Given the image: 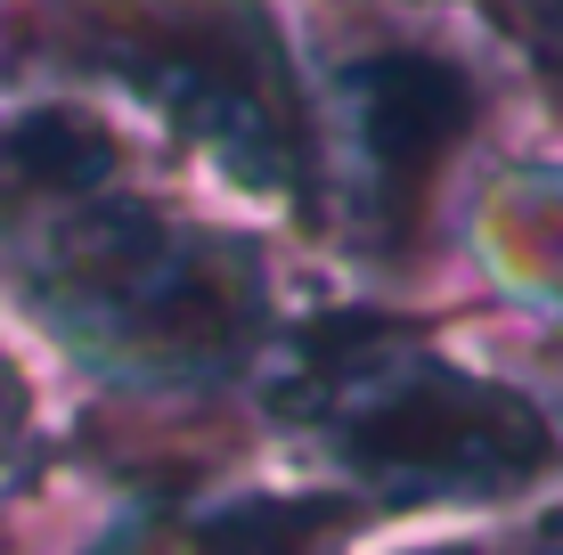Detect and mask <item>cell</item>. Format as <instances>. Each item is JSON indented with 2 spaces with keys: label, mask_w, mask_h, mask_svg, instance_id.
Instances as JSON below:
<instances>
[{
  "label": "cell",
  "mask_w": 563,
  "mask_h": 555,
  "mask_svg": "<svg viewBox=\"0 0 563 555\" xmlns=\"http://www.w3.org/2000/svg\"><path fill=\"white\" fill-rule=\"evenodd\" d=\"M99 42L155 107L180 114L205 147H221L245 180H295V90H286L278 42L245 0H123L99 25Z\"/></svg>",
  "instance_id": "2"
},
{
  "label": "cell",
  "mask_w": 563,
  "mask_h": 555,
  "mask_svg": "<svg viewBox=\"0 0 563 555\" xmlns=\"http://www.w3.org/2000/svg\"><path fill=\"white\" fill-rule=\"evenodd\" d=\"M548 555H563V547H548Z\"/></svg>",
  "instance_id": "9"
},
{
  "label": "cell",
  "mask_w": 563,
  "mask_h": 555,
  "mask_svg": "<svg viewBox=\"0 0 563 555\" xmlns=\"http://www.w3.org/2000/svg\"><path fill=\"white\" fill-rule=\"evenodd\" d=\"M310 400L327 417V442L352 474L400 499L441 490H515L555 457V433L522 392H498L482 376L400 359L384 335L319 343Z\"/></svg>",
  "instance_id": "1"
},
{
  "label": "cell",
  "mask_w": 563,
  "mask_h": 555,
  "mask_svg": "<svg viewBox=\"0 0 563 555\" xmlns=\"http://www.w3.org/2000/svg\"><path fill=\"white\" fill-rule=\"evenodd\" d=\"M57 278L90 328L155 368H221L254 328V270L221 245L140 213L82 229Z\"/></svg>",
  "instance_id": "3"
},
{
  "label": "cell",
  "mask_w": 563,
  "mask_h": 555,
  "mask_svg": "<svg viewBox=\"0 0 563 555\" xmlns=\"http://www.w3.org/2000/svg\"><path fill=\"white\" fill-rule=\"evenodd\" d=\"M343 499H254V507H229V514H205L188 531H164L147 547H123V555H310L319 531L343 523Z\"/></svg>",
  "instance_id": "6"
},
{
  "label": "cell",
  "mask_w": 563,
  "mask_h": 555,
  "mask_svg": "<svg viewBox=\"0 0 563 555\" xmlns=\"http://www.w3.org/2000/svg\"><path fill=\"white\" fill-rule=\"evenodd\" d=\"M474 131V82L450 57L424 49H376L352 66V147L376 221H409L457 140Z\"/></svg>",
  "instance_id": "4"
},
{
  "label": "cell",
  "mask_w": 563,
  "mask_h": 555,
  "mask_svg": "<svg viewBox=\"0 0 563 555\" xmlns=\"http://www.w3.org/2000/svg\"><path fill=\"white\" fill-rule=\"evenodd\" d=\"M16 433V392H9V376H0V442Z\"/></svg>",
  "instance_id": "8"
},
{
  "label": "cell",
  "mask_w": 563,
  "mask_h": 555,
  "mask_svg": "<svg viewBox=\"0 0 563 555\" xmlns=\"http://www.w3.org/2000/svg\"><path fill=\"white\" fill-rule=\"evenodd\" d=\"M107 171H114V140L74 107H33L16 123H0V197L16 204L90 197Z\"/></svg>",
  "instance_id": "5"
},
{
  "label": "cell",
  "mask_w": 563,
  "mask_h": 555,
  "mask_svg": "<svg viewBox=\"0 0 563 555\" xmlns=\"http://www.w3.org/2000/svg\"><path fill=\"white\" fill-rule=\"evenodd\" d=\"M531 42L563 66V0H531Z\"/></svg>",
  "instance_id": "7"
}]
</instances>
